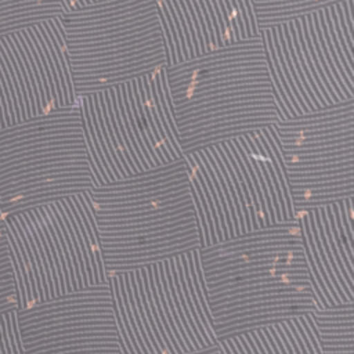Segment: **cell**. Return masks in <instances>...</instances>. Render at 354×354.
Listing matches in <instances>:
<instances>
[{"label":"cell","mask_w":354,"mask_h":354,"mask_svg":"<svg viewBox=\"0 0 354 354\" xmlns=\"http://www.w3.org/2000/svg\"><path fill=\"white\" fill-rule=\"evenodd\" d=\"M198 257L217 342L328 307L308 266L300 217L199 248Z\"/></svg>","instance_id":"6da1fadb"},{"label":"cell","mask_w":354,"mask_h":354,"mask_svg":"<svg viewBox=\"0 0 354 354\" xmlns=\"http://www.w3.org/2000/svg\"><path fill=\"white\" fill-rule=\"evenodd\" d=\"M163 73L183 156L285 119L260 35L167 65Z\"/></svg>","instance_id":"7a4b0ae2"},{"label":"cell","mask_w":354,"mask_h":354,"mask_svg":"<svg viewBox=\"0 0 354 354\" xmlns=\"http://www.w3.org/2000/svg\"><path fill=\"white\" fill-rule=\"evenodd\" d=\"M105 277L198 250L202 242L184 156L86 192Z\"/></svg>","instance_id":"3957f363"},{"label":"cell","mask_w":354,"mask_h":354,"mask_svg":"<svg viewBox=\"0 0 354 354\" xmlns=\"http://www.w3.org/2000/svg\"><path fill=\"white\" fill-rule=\"evenodd\" d=\"M184 158L199 216L201 248L296 218L271 127Z\"/></svg>","instance_id":"277c9868"},{"label":"cell","mask_w":354,"mask_h":354,"mask_svg":"<svg viewBox=\"0 0 354 354\" xmlns=\"http://www.w3.org/2000/svg\"><path fill=\"white\" fill-rule=\"evenodd\" d=\"M59 22L77 104L169 64L158 0H98L66 11Z\"/></svg>","instance_id":"5b68a950"},{"label":"cell","mask_w":354,"mask_h":354,"mask_svg":"<svg viewBox=\"0 0 354 354\" xmlns=\"http://www.w3.org/2000/svg\"><path fill=\"white\" fill-rule=\"evenodd\" d=\"M18 310L90 285L106 283L86 192L3 218Z\"/></svg>","instance_id":"8992f818"},{"label":"cell","mask_w":354,"mask_h":354,"mask_svg":"<svg viewBox=\"0 0 354 354\" xmlns=\"http://www.w3.org/2000/svg\"><path fill=\"white\" fill-rule=\"evenodd\" d=\"M354 0L260 30L285 119L354 100Z\"/></svg>","instance_id":"52a82bcc"},{"label":"cell","mask_w":354,"mask_h":354,"mask_svg":"<svg viewBox=\"0 0 354 354\" xmlns=\"http://www.w3.org/2000/svg\"><path fill=\"white\" fill-rule=\"evenodd\" d=\"M95 185L80 104L0 129L3 218Z\"/></svg>","instance_id":"ba28073f"},{"label":"cell","mask_w":354,"mask_h":354,"mask_svg":"<svg viewBox=\"0 0 354 354\" xmlns=\"http://www.w3.org/2000/svg\"><path fill=\"white\" fill-rule=\"evenodd\" d=\"M97 185L183 156L163 69L79 98Z\"/></svg>","instance_id":"9c48e42d"},{"label":"cell","mask_w":354,"mask_h":354,"mask_svg":"<svg viewBox=\"0 0 354 354\" xmlns=\"http://www.w3.org/2000/svg\"><path fill=\"white\" fill-rule=\"evenodd\" d=\"M295 217L354 198V100L271 127Z\"/></svg>","instance_id":"30bf717a"},{"label":"cell","mask_w":354,"mask_h":354,"mask_svg":"<svg viewBox=\"0 0 354 354\" xmlns=\"http://www.w3.org/2000/svg\"><path fill=\"white\" fill-rule=\"evenodd\" d=\"M75 105L59 18L0 35V129Z\"/></svg>","instance_id":"8fae6325"},{"label":"cell","mask_w":354,"mask_h":354,"mask_svg":"<svg viewBox=\"0 0 354 354\" xmlns=\"http://www.w3.org/2000/svg\"><path fill=\"white\" fill-rule=\"evenodd\" d=\"M22 354H129L109 282L17 310Z\"/></svg>","instance_id":"7c38bea8"},{"label":"cell","mask_w":354,"mask_h":354,"mask_svg":"<svg viewBox=\"0 0 354 354\" xmlns=\"http://www.w3.org/2000/svg\"><path fill=\"white\" fill-rule=\"evenodd\" d=\"M173 65L230 43L256 37L249 0H158Z\"/></svg>","instance_id":"4fadbf2b"},{"label":"cell","mask_w":354,"mask_h":354,"mask_svg":"<svg viewBox=\"0 0 354 354\" xmlns=\"http://www.w3.org/2000/svg\"><path fill=\"white\" fill-rule=\"evenodd\" d=\"M353 201L299 213L306 256L328 306L354 301Z\"/></svg>","instance_id":"5bb4252c"},{"label":"cell","mask_w":354,"mask_h":354,"mask_svg":"<svg viewBox=\"0 0 354 354\" xmlns=\"http://www.w3.org/2000/svg\"><path fill=\"white\" fill-rule=\"evenodd\" d=\"M304 318L321 354H354V301L321 307Z\"/></svg>","instance_id":"9a60e30c"},{"label":"cell","mask_w":354,"mask_h":354,"mask_svg":"<svg viewBox=\"0 0 354 354\" xmlns=\"http://www.w3.org/2000/svg\"><path fill=\"white\" fill-rule=\"evenodd\" d=\"M259 32L306 15L343 4L348 0H249Z\"/></svg>","instance_id":"2e32d148"},{"label":"cell","mask_w":354,"mask_h":354,"mask_svg":"<svg viewBox=\"0 0 354 354\" xmlns=\"http://www.w3.org/2000/svg\"><path fill=\"white\" fill-rule=\"evenodd\" d=\"M65 0H0V35L62 17Z\"/></svg>","instance_id":"e0dca14e"},{"label":"cell","mask_w":354,"mask_h":354,"mask_svg":"<svg viewBox=\"0 0 354 354\" xmlns=\"http://www.w3.org/2000/svg\"><path fill=\"white\" fill-rule=\"evenodd\" d=\"M18 310L15 275L4 221L0 223V314Z\"/></svg>","instance_id":"ac0fdd59"},{"label":"cell","mask_w":354,"mask_h":354,"mask_svg":"<svg viewBox=\"0 0 354 354\" xmlns=\"http://www.w3.org/2000/svg\"><path fill=\"white\" fill-rule=\"evenodd\" d=\"M0 354H22L17 311L0 314Z\"/></svg>","instance_id":"d6986e66"},{"label":"cell","mask_w":354,"mask_h":354,"mask_svg":"<svg viewBox=\"0 0 354 354\" xmlns=\"http://www.w3.org/2000/svg\"><path fill=\"white\" fill-rule=\"evenodd\" d=\"M152 274H153V282H155V286H156L158 297H159L162 310H163V313H165V317H166V319H167V324H169V326H170V329H171V332H173V335H174L177 343H178V346H180V348H181V353H183V354H184V353H189V350H188V347L185 346V343H184L181 335L178 333V329H177V326H176V324H174V321H173V318H171L170 310H169V307H167L166 297H165V290H163V285H162V282H160L159 272H158V264H152Z\"/></svg>","instance_id":"ffe728a7"},{"label":"cell","mask_w":354,"mask_h":354,"mask_svg":"<svg viewBox=\"0 0 354 354\" xmlns=\"http://www.w3.org/2000/svg\"><path fill=\"white\" fill-rule=\"evenodd\" d=\"M156 264H158L159 278H160V282H162V285H163L165 297H166V303H167V307H169V310H170L171 318H173V321H174V324H176L177 329H178V333L181 335V337H183V340H184L185 346L188 347V350H189V351H194V347H192V344H191V342H189V339H188V336H187V333H185V330H184V328H183V325H181V322H180V318H178L177 310H176V307H174V303H173V299H171V295H170L169 286H167V281H166V274H165V266H163V261L156 263Z\"/></svg>","instance_id":"44dd1931"},{"label":"cell","mask_w":354,"mask_h":354,"mask_svg":"<svg viewBox=\"0 0 354 354\" xmlns=\"http://www.w3.org/2000/svg\"><path fill=\"white\" fill-rule=\"evenodd\" d=\"M145 268H147V274H148V282H149V289H151L152 300H153L155 308H156V311H158L159 319H160V322H162V325H163V328H165V330H166V335H167V337H169V340H170V343H171V346H173L176 354H183V353H181V348H180V346H178V343H177V340H176V337H174V335H173V332H171V329H170V326H169V324H167V319H166V317H165V313H163V310H162V306H160V301H159V297H158V292H156V286H155V282H153L152 266H148V267H145Z\"/></svg>","instance_id":"7402d4cb"},{"label":"cell","mask_w":354,"mask_h":354,"mask_svg":"<svg viewBox=\"0 0 354 354\" xmlns=\"http://www.w3.org/2000/svg\"><path fill=\"white\" fill-rule=\"evenodd\" d=\"M140 272H141V277H142V283H144V292H145V297H147V301H148V306H149V310H151V314L153 317V321H155V325H156V329L166 346V348L169 350V354H176L167 335H166V330L159 319V315H158V311L155 308V304H153V300H152V295H151V289H149V282H148V274H147V268H140Z\"/></svg>","instance_id":"603a6c76"},{"label":"cell","mask_w":354,"mask_h":354,"mask_svg":"<svg viewBox=\"0 0 354 354\" xmlns=\"http://www.w3.org/2000/svg\"><path fill=\"white\" fill-rule=\"evenodd\" d=\"M95 1H98V0H65L68 11L75 10V8H79V7H83V6H86V4L95 3Z\"/></svg>","instance_id":"cb8c5ba5"},{"label":"cell","mask_w":354,"mask_h":354,"mask_svg":"<svg viewBox=\"0 0 354 354\" xmlns=\"http://www.w3.org/2000/svg\"><path fill=\"white\" fill-rule=\"evenodd\" d=\"M184 354H221V348L220 346H212L207 348H202V350H194L189 353H184Z\"/></svg>","instance_id":"d4e9b609"},{"label":"cell","mask_w":354,"mask_h":354,"mask_svg":"<svg viewBox=\"0 0 354 354\" xmlns=\"http://www.w3.org/2000/svg\"><path fill=\"white\" fill-rule=\"evenodd\" d=\"M3 221V213H1V207H0V223Z\"/></svg>","instance_id":"484cf974"}]
</instances>
